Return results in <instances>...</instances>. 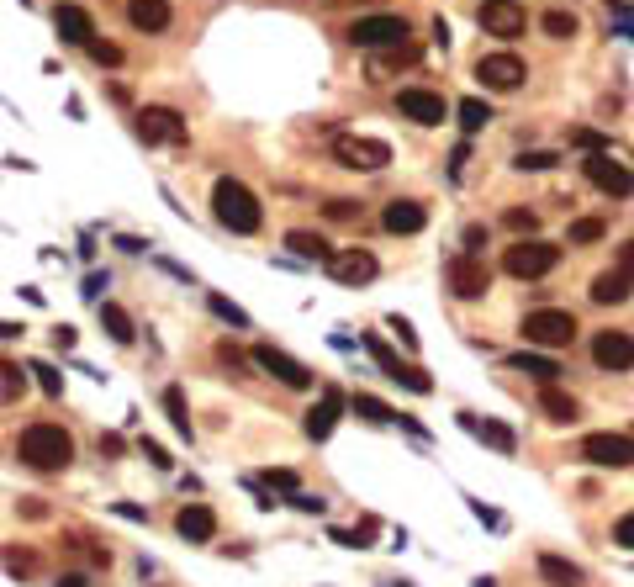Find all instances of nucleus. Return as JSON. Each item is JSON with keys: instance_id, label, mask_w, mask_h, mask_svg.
<instances>
[{"instance_id": "nucleus-26", "label": "nucleus", "mask_w": 634, "mask_h": 587, "mask_svg": "<svg viewBox=\"0 0 634 587\" xmlns=\"http://www.w3.org/2000/svg\"><path fill=\"white\" fill-rule=\"evenodd\" d=\"M354 413H360V418H376V424H402V429H413V434H423V424H418V418H402V413H391L386 408V402L381 397H354Z\"/></svg>"}, {"instance_id": "nucleus-20", "label": "nucleus", "mask_w": 634, "mask_h": 587, "mask_svg": "<svg viewBox=\"0 0 634 587\" xmlns=\"http://www.w3.org/2000/svg\"><path fill=\"white\" fill-rule=\"evenodd\" d=\"M423 223H428V212H423V201H386V212H381V228L386 233H397V238H407V233H423Z\"/></svg>"}, {"instance_id": "nucleus-8", "label": "nucleus", "mask_w": 634, "mask_h": 587, "mask_svg": "<svg viewBox=\"0 0 634 587\" xmlns=\"http://www.w3.org/2000/svg\"><path fill=\"white\" fill-rule=\"evenodd\" d=\"M476 80L487 90H502V96H513V90H524L529 69L518 53H487V59H476Z\"/></svg>"}, {"instance_id": "nucleus-25", "label": "nucleus", "mask_w": 634, "mask_h": 587, "mask_svg": "<svg viewBox=\"0 0 634 587\" xmlns=\"http://www.w3.org/2000/svg\"><path fill=\"white\" fill-rule=\"evenodd\" d=\"M127 22L138 32H164L170 27V0H127Z\"/></svg>"}, {"instance_id": "nucleus-9", "label": "nucleus", "mask_w": 634, "mask_h": 587, "mask_svg": "<svg viewBox=\"0 0 634 587\" xmlns=\"http://www.w3.org/2000/svg\"><path fill=\"white\" fill-rule=\"evenodd\" d=\"M254 365H259L265 376H275L281 387H291V392H307V387H312V371H307V365L291 360L286 350H275V344H254Z\"/></svg>"}, {"instance_id": "nucleus-10", "label": "nucleus", "mask_w": 634, "mask_h": 587, "mask_svg": "<svg viewBox=\"0 0 634 587\" xmlns=\"http://www.w3.org/2000/svg\"><path fill=\"white\" fill-rule=\"evenodd\" d=\"M360 344H365V355H370V360H376V365H381V371H386L391 381H397V387H407V392H428V387H434V381H428L423 371H413V365H402V355H397V350H391V344H386V339H376V334H365Z\"/></svg>"}, {"instance_id": "nucleus-34", "label": "nucleus", "mask_w": 634, "mask_h": 587, "mask_svg": "<svg viewBox=\"0 0 634 587\" xmlns=\"http://www.w3.org/2000/svg\"><path fill=\"white\" fill-rule=\"evenodd\" d=\"M539 27H545L550 38H576V11L555 6V11H545V22H539Z\"/></svg>"}, {"instance_id": "nucleus-11", "label": "nucleus", "mask_w": 634, "mask_h": 587, "mask_svg": "<svg viewBox=\"0 0 634 587\" xmlns=\"http://www.w3.org/2000/svg\"><path fill=\"white\" fill-rule=\"evenodd\" d=\"M582 455L603 471H624V466H634V434H587Z\"/></svg>"}, {"instance_id": "nucleus-35", "label": "nucleus", "mask_w": 634, "mask_h": 587, "mask_svg": "<svg viewBox=\"0 0 634 587\" xmlns=\"http://www.w3.org/2000/svg\"><path fill=\"white\" fill-rule=\"evenodd\" d=\"M32 376H37V387H43L48 397H64V376L53 371L48 360H32Z\"/></svg>"}, {"instance_id": "nucleus-29", "label": "nucleus", "mask_w": 634, "mask_h": 587, "mask_svg": "<svg viewBox=\"0 0 634 587\" xmlns=\"http://www.w3.org/2000/svg\"><path fill=\"white\" fill-rule=\"evenodd\" d=\"M508 365H513V371H529V376H539V381H561V365H555L550 355H534V350H518V355H508Z\"/></svg>"}, {"instance_id": "nucleus-42", "label": "nucleus", "mask_w": 634, "mask_h": 587, "mask_svg": "<svg viewBox=\"0 0 634 587\" xmlns=\"http://www.w3.org/2000/svg\"><path fill=\"white\" fill-rule=\"evenodd\" d=\"M265 487L286 492V498H296V471H265Z\"/></svg>"}, {"instance_id": "nucleus-46", "label": "nucleus", "mask_w": 634, "mask_h": 587, "mask_svg": "<svg viewBox=\"0 0 634 587\" xmlns=\"http://www.w3.org/2000/svg\"><path fill=\"white\" fill-rule=\"evenodd\" d=\"M16 513H22V519H48V503L43 498H22V503H16Z\"/></svg>"}, {"instance_id": "nucleus-17", "label": "nucleus", "mask_w": 634, "mask_h": 587, "mask_svg": "<svg viewBox=\"0 0 634 587\" xmlns=\"http://www.w3.org/2000/svg\"><path fill=\"white\" fill-rule=\"evenodd\" d=\"M339 413H344V392H339V387H323V397H317L312 408H307V418H302L307 439H317V445H323V439L339 429Z\"/></svg>"}, {"instance_id": "nucleus-12", "label": "nucleus", "mask_w": 634, "mask_h": 587, "mask_svg": "<svg viewBox=\"0 0 634 587\" xmlns=\"http://www.w3.org/2000/svg\"><path fill=\"white\" fill-rule=\"evenodd\" d=\"M397 112H402V117H413L418 127H439L450 106H444L439 90H428V85H407V90H397Z\"/></svg>"}, {"instance_id": "nucleus-53", "label": "nucleus", "mask_w": 634, "mask_h": 587, "mask_svg": "<svg viewBox=\"0 0 634 587\" xmlns=\"http://www.w3.org/2000/svg\"><path fill=\"white\" fill-rule=\"evenodd\" d=\"M59 587H85V577H59Z\"/></svg>"}, {"instance_id": "nucleus-48", "label": "nucleus", "mask_w": 634, "mask_h": 587, "mask_svg": "<svg viewBox=\"0 0 634 587\" xmlns=\"http://www.w3.org/2000/svg\"><path fill=\"white\" fill-rule=\"evenodd\" d=\"M143 455H148L154 466H170V450H164V445H154V439H143Z\"/></svg>"}, {"instance_id": "nucleus-36", "label": "nucleus", "mask_w": 634, "mask_h": 587, "mask_svg": "<svg viewBox=\"0 0 634 587\" xmlns=\"http://www.w3.org/2000/svg\"><path fill=\"white\" fill-rule=\"evenodd\" d=\"M603 238V217H576L571 223V244H598Z\"/></svg>"}, {"instance_id": "nucleus-30", "label": "nucleus", "mask_w": 634, "mask_h": 587, "mask_svg": "<svg viewBox=\"0 0 634 587\" xmlns=\"http://www.w3.org/2000/svg\"><path fill=\"white\" fill-rule=\"evenodd\" d=\"M101 328H106L117 344H133V339H138V334H133V318H127L117 302H101Z\"/></svg>"}, {"instance_id": "nucleus-5", "label": "nucleus", "mask_w": 634, "mask_h": 587, "mask_svg": "<svg viewBox=\"0 0 634 587\" xmlns=\"http://www.w3.org/2000/svg\"><path fill=\"white\" fill-rule=\"evenodd\" d=\"M349 43H354V48H365V53H391V48H402V43H407V22H402V16H391V11H381V16H360V22L349 27Z\"/></svg>"}, {"instance_id": "nucleus-47", "label": "nucleus", "mask_w": 634, "mask_h": 587, "mask_svg": "<svg viewBox=\"0 0 634 587\" xmlns=\"http://www.w3.org/2000/svg\"><path fill=\"white\" fill-rule=\"evenodd\" d=\"M354 212H360V207H354V201H328V217H333V223H349Z\"/></svg>"}, {"instance_id": "nucleus-37", "label": "nucleus", "mask_w": 634, "mask_h": 587, "mask_svg": "<svg viewBox=\"0 0 634 587\" xmlns=\"http://www.w3.org/2000/svg\"><path fill=\"white\" fill-rule=\"evenodd\" d=\"M212 302V313L222 318V323H233V328H249V313H244V307H238V302H228V297H207Z\"/></svg>"}, {"instance_id": "nucleus-6", "label": "nucleus", "mask_w": 634, "mask_h": 587, "mask_svg": "<svg viewBox=\"0 0 634 587\" xmlns=\"http://www.w3.org/2000/svg\"><path fill=\"white\" fill-rule=\"evenodd\" d=\"M333 159L344 164V170H360V175H376L391 164V149L381 138H360V133H339L333 138Z\"/></svg>"}, {"instance_id": "nucleus-31", "label": "nucleus", "mask_w": 634, "mask_h": 587, "mask_svg": "<svg viewBox=\"0 0 634 587\" xmlns=\"http://www.w3.org/2000/svg\"><path fill=\"white\" fill-rule=\"evenodd\" d=\"M455 122H460V133H481V127L492 122V106L471 96V101H460V106H455Z\"/></svg>"}, {"instance_id": "nucleus-28", "label": "nucleus", "mask_w": 634, "mask_h": 587, "mask_svg": "<svg viewBox=\"0 0 634 587\" xmlns=\"http://www.w3.org/2000/svg\"><path fill=\"white\" fill-rule=\"evenodd\" d=\"M539 577H545L550 587H582L587 577H582V566H571V561H561V556H539Z\"/></svg>"}, {"instance_id": "nucleus-21", "label": "nucleus", "mask_w": 634, "mask_h": 587, "mask_svg": "<svg viewBox=\"0 0 634 587\" xmlns=\"http://www.w3.org/2000/svg\"><path fill=\"white\" fill-rule=\"evenodd\" d=\"M175 535H180V540H212V535H217V513H212L207 503H185V508L175 513Z\"/></svg>"}, {"instance_id": "nucleus-41", "label": "nucleus", "mask_w": 634, "mask_h": 587, "mask_svg": "<svg viewBox=\"0 0 634 587\" xmlns=\"http://www.w3.org/2000/svg\"><path fill=\"white\" fill-rule=\"evenodd\" d=\"M16 392H22V371L0 360V397H16Z\"/></svg>"}, {"instance_id": "nucleus-2", "label": "nucleus", "mask_w": 634, "mask_h": 587, "mask_svg": "<svg viewBox=\"0 0 634 587\" xmlns=\"http://www.w3.org/2000/svg\"><path fill=\"white\" fill-rule=\"evenodd\" d=\"M212 212H217V223L228 228V233H259V223H265V212H259V201L254 191L244 186V180H233V175H222L217 186H212Z\"/></svg>"}, {"instance_id": "nucleus-23", "label": "nucleus", "mask_w": 634, "mask_h": 587, "mask_svg": "<svg viewBox=\"0 0 634 587\" xmlns=\"http://www.w3.org/2000/svg\"><path fill=\"white\" fill-rule=\"evenodd\" d=\"M629 297H634V275H624L619 265L603 270L598 281H592V302H598V307H619V302H629Z\"/></svg>"}, {"instance_id": "nucleus-45", "label": "nucleus", "mask_w": 634, "mask_h": 587, "mask_svg": "<svg viewBox=\"0 0 634 587\" xmlns=\"http://www.w3.org/2000/svg\"><path fill=\"white\" fill-rule=\"evenodd\" d=\"M613 540H619L624 550H634V508L624 513V519H619V524H613Z\"/></svg>"}, {"instance_id": "nucleus-3", "label": "nucleus", "mask_w": 634, "mask_h": 587, "mask_svg": "<svg viewBox=\"0 0 634 587\" xmlns=\"http://www.w3.org/2000/svg\"><path fill=\"white\" fill-rule=\"evenodd\" d=\"M518 334L529 339V350H566V344L576 339V318L566 313V307H539V313L524 318Z\"/></svg>"}, {"instance_id": "nucleus-27", "label": "nucleus", "mask_w": 634, "mask_h": 587, "mask_svg": "<svg viewBox=\"0 0 634 587\" xmlns=\"http://www.w3.org/2000/svg\"><path fill=\"white\" fill-rule=\"evenodd\" d=\"M286 249H291V254H302V260H323V265H328V254H333V249H328V238H323V233H312V228H291V233H286Z\"/></svg>"}, {"instance_id": "nucleus-18", "label": "nucleus", "mask_w": 634, "mask_h": 587, "mask_svg": "<svg viewBox=\"0 0 634 587\" xmlns=\"http://www.w3.org/2000/svg\"><path fill=\"white\" fill-rule=\"evenodd\" d=\"M587 180L598 191H608V196H629L634 191V170H624V164L608 159V154H587Z\"/></svg>"}, {"instance_id": "nucleus-24", "label": "nucleus", "mask_w": 634, "mask_h": 587, "mask_svg": "<svg viewBox=\"0 0 634 587\" xmlns=\"http://www.w3.org/2000/svg\"><path fill=\"white\" fill-rule=\"evenodd\" d=\"M539 413L555 418V424H576V418H582V402L571 392H561L555 381H545V387H539Z\"/></svg>"}, {"instance_id": "nucleus-38", "label": "nucleus", "mask_w": 634, "mask_h": 587, "mask_svg": "<svg viewBox=\"0 0 634 587\" xmlns=\"http://www.w3.org/2000/svg\"><path fill=\"white\" fill-rule=\"evenodd\" d=\"M502 223H508L513 233H529V238H534V228H539V212H529V207H508V212H502Z\"/></svg>"}, {"instance_id": "nucleus-14", "label": "nucleus", "mask_w": 634, "mask_h": 587, "mask_svg": "<svg viewBox=\"0 0 634 587\" xmlns=\"http://www.w3.org/2000/svg\"><path fill=\"white\" fill-rule=\"evenodd\" d=\"M376 254H370V249H333L328 254V275H333V281H339V286H365V281H376Z\"/></svg>"}, {"instance_id": "nucleus-32", "label": "nucleus", "mask_w": 634, "mask_h": 587, "mask_svg": "<svg viewBox=\"0 0 634 587\" xmlns=\"http://www.w3.org/2000/svg\"><path fill=\"white\" fill-rule=\"evenodd\" d=\"M164 413H170V424L180 439H191V413H185V392L180 387H164Z\"/></svg>"}, {"instance_id": "nucleus-13", "label": "nucleus", "mask_w": 634, "mask_h": 587, "mask_svg": "<svg viewBox=\"0 0 634 587\" xmlns=\"http://www.w3.org/2000/svg\"><path fill=\"white\" fill-rule=\"evenodd\" d=\"M592 360H598V371H634V334L624 328L592 334Z\"/></svg>"}, {"instance_id": "nucleus-49", "label": "nucleus", "mask_w": 634, "mask_h": 587, "mask_svg": "<svg viewBox=\"0 0 634 587\" xmlns=\"http://www.w3.org/2000/svg\"><path fill=\"white\" fill-rule=\"evenodd\" d=\"M291 508H296V513H323V498H302V492H296Z\"/></svg>"}, {"instance_id": "nucleus-19", "label": "nucleus", "mask_w": 634, "mask_h": 587, "mask_svg": "<svg viewBox=\"0 0 634 587\" xmlns=\"http://www.w3.org/2000/svg\"><path fill=\"white\" fill-rule=\"evenodd\" d=\"M53 27H59V38L74 43V48H90V43H96V22H90V11H85V6H69V0L53 11Z\"/></svg>"}, {"instance_id": "nucleus-52", "label": "nucleus", "mask_w": 634, "mask_h": 587, "mask_svg": "<svg viewBox=\"0 0 634 587\" xmlns=\"http://www.w3.org/2000/svg\"><path fill=\"white\" fill-rule=\"evenodd\" d=\"M0 339H22V323H0Z\"/></svg>"}, {"instance_id": "nucleus-44", "label": "nucleus", "mask_w": 634, "mask_h": 587, "mask_svg": "<svg viewBox=\"0 0 634 587\" xmlns=\"http://www.w3.org/2000/svg\"><path fill=\"white\" fill-rule=\"evenodd\" d=\"M391 334H402V344H407V350H418V328L407 323L402 313H391Z\"/></svg>"}, {"instance_id": "nucleus-40", "label": "nucleus", "mask_w": 634, "mask_h": 587, "mask_svg": "<svg viewBox=\"0 0 634 587\" xmlns=\"http://www.w3.org/2000/svg\"><path fill=\"white\" fill-rule=\"evenodd\" d=\"M85 53H90V59H96L101 69H117V64H122V48H117V43H101V38H96V43H90Z\"/></svg>"}, {"instance_id": "nucleus-15", "label": "nucleus", "mask_w": 634, "mask_h": 587, "mask_svg": "<svg viewBox=\"0 0 634 587\" xmlns=\"http://www.w3.org/2000/svg\"><path fill=\"white\" fill-rule=\"evenodd\" d=\"M138 138L143 143H180L185 138V117L175 106H143L138 112Z\"/></svg>"}, {"instance_id": "nucleus-33", "label": "nucleus", "mask_w": 634, "mask_h": 587, "mask_svg": "<svg viewBox=\"0 0 634 587\" xmlns=\"http://www.w3.org/2000/svg\"><path fill=\"white\" fill-rule=\"evenodd\" d=\"M0 561H6L11 577H32L37 572V550H27V545H6V556H0Z\"/></svg>"}, {"instance_id": "nucleus-43", "label": "nucleus", "mask_w": 634, "mask_h": 587, "mask_svg": "<svg viewBox=\"0 0 634 587\" xmlns=\"http://www.w3.org/2000/svg\"><path fill=\"white\" fill-rule=\"evenodd\" d=\"M518 170L534 175V170H555V154H518Z\"/></svg>"}, {"instance_id": "nucleus-39", "label": "nucleus", "mask_w": 634, "mask_h": 587, "mask_svg": "<svg viewBox=\"0 0 634 587\" xmlns=\"http://www.w3.org/2000/svg\"><path fill=\"white\" fill-rule=\"evenodd\" d=\"M571 149L603 154V133H598V127H571Z\"/></svg>"}, {"instance_id": "nucleus-7", "label": "nucleus", "mask_w": 634, "mask_h": 587, "mask_svg": "<svg viewBox=\"0 0 634 587\" xmlns=\"http://www.w3.org/2000/svg\"><path fill=\"white\" fill-rule=\"evenodd\" d=\"M444 286H450V297H460V302H481L487 286H492V275H487V265H481L476 254H450V265H444Z\"/></svg>"}, {"instance_id": "nucleus-50", "label": "nucleus", "mask_w": 634, "mask_h": 587, "mask_svg": "<svg viewBox=\"0 0 634 587\" xmlns=\"http://www.w3.org/2000/svg\"><path fill=\"white\" fill-rule=\"evenodd\" d=\"M117 249H127V254H143L148 244H143V238H133V233H117Z\"/></svg>"}, {"instance_id": "nucleus-22", "label": "nucleus", "mask_w": 634, "mask_h": 587, "mask_svg": "<svg viewBox=\"0 0 634 587\" xmlns=\"http://www.w3.org/2000/svg\"><path fill=\"white\" fill-rule=\"evenodd\" d=\"M460 424L471 429V434L481 439V445H492L497 455H513V450H518V434H513L508 424H497V418H471V413H465Z\"/></svg>"}, {"instance_id": "nucleus-4", "label": "nucleus", "mask_w": 634, "mask_h": 587, "mask_svg": "<svg viewBox=\"0 0 634 587\" xmlns=\"http://www.w3.org/2000/svg\"><path fill=\"white\" fill-rule=\"evenodd\" d=\"M561 265V249L545 244V238H518V244L502 254V270L513 275V281H539V275H550Z\"/></svg>"}, {"instance_id": "nucleus-51", "label": "nucleus", "mask_w": 634, "mask_h": 587, "mask_svg": "<svg viewBox=\"0 0 634 587\" xmlns=\"http://www.w3.org/2000/svg\"><path fill=\"white\" fill-rule=\"evenodd\" d=\"M619 270H624V275H634V238H629V244L619 249Z\"/></svg>"}, {"instance_id": "nucleus-1", "label": "nucleus", "mask_w": 634, "mask_h": 587, "mask_svg": "<svg viewBox=\"0 0 634 587\" xmlns=\"http://www.w3.org/2000/svg\"><path fill=\"white\" fill-rule=\"evenodd\" d=\"M16 455L32 471H69L74 466V439L64 424H27L16 439Z\"/></svg>"}, {"instance_id": "nucleus-16", "label": "nucleus", "mask_w": 634, "mask_h": 587, "mask_svg": "<svg viewBox=\"0 0 634 587\" xmlns=\"http://www.w3.org/2000/svg\"><path fill=\"white\" fill-rule=\"evenodd\" d=\"M476 16H481V27H487L492 38H518V32L529 27L524 0H487V6H481Z\"/></svg>"}]
</instances>
